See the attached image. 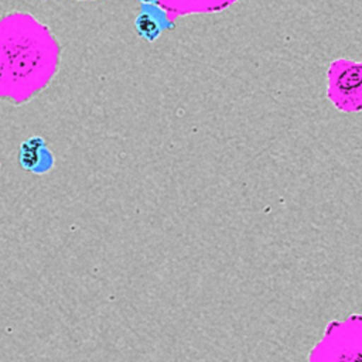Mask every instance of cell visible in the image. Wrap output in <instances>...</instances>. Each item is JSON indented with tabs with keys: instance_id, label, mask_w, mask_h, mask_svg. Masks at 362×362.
I'll return each instance as SVG.
<instances>
[{
	"instance_id": "cell-1",
	"label": "cell",
	"mask_w": 362,
	"mask_h": 362,
	"mask_svg": "<svg viewBox=\"0 0 362 362\" xmlns=\"http://www.w3.org/2000/svg\"><path fill=\"white\" fill-rule=\"evenodd\" d=\"M327 98L339 112H362V61L338 58L329 62Z\"/></svg>"
},
{
	"instance_id": "cell-2",
	"label": "cell",
	"mask_w": 362,
	"mask_h": 362,
	"mask_svg": "<svg viewBox=\"0 0 362 362\" xmlns=\"http://www.w3.org/2000/svg\"><path fill=\"white\" fill-rule=\"evenodd\" d=\"M173 27L174 21L158 4L141 6V10L134 20L136 33L148 42H154L165 30H171Z\"/></svg>"
},
{
	"instance_id": "cell-3",
	"label": "cell",
	"mask_w": 362,
	"mask_h": 362,
	"mask_svg": "<svg viewBox=\"0 0 362 362\" xmlns=\"http://www.w3.org/2000/svg\"><path fill=\"white\" fill-rule=\"evenodd\" d=\"M18 161L24 170L37 174H41L48 170L44 165V163L51 168L52 157L47 148L45 140L40 136H33L23 141L20 146Z\"/></svg>"
},
{
	"instance_id": "cell-4",
	"label": "cell",
	"mask_w": 362,
	"mask_h": 362,
	"mask_svg": "<svg viewBox=\"0 0 362 362\" xmlns=\"http://www.w3.org/2000/svg\"><path fill=\"white\" fill-rule=\"evenodd\" d=\"M139 3H141V6H154L158 4L160 0H137Z\"/></svg>"
}]
</instances>
